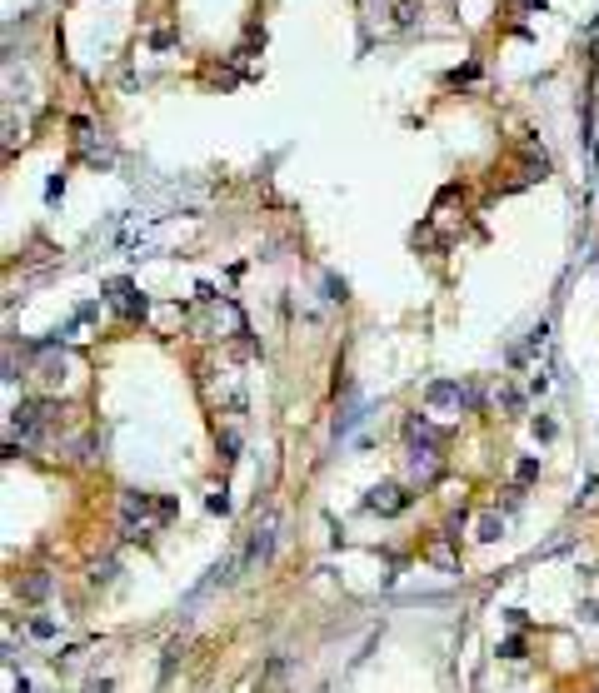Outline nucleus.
I'll use <instances>...</instances> for the list:
<instances>
[{"label": "nucleus", "instance_id": "nucleus-11", "mask_svg": "<svg viewBox=\"0 0 599 693\" xmlns=\"http://www.w3.org/2000/svg\"><path fill=\"white\" fill-rule=\"evenodd\" d=\"M30 633H35V639H50V633H56V623H50V618H30Z\"/></svg>", "mask_w": 599, "mask_h": 693}, {"label": "nucleus", "instance_id": "nucleus-4", "mask_svg": "<svg viewBox=\"0 0 599 693\" xmlns=\"http://www.w3.org/2000/svg\"><path fill=\"white\" fill-rule=\"evenodd\" d=\"M56 414H61V404L30 399V404H20V409H15V429H20L25 439H35V434H45L50 424H56Z\"/></svg>", "mask_w": 599, "mask_h": 693}, {"label": "nucleus", "instance_id": "nucleus-9", "mask_svg": "<svg viewBox=\"0 0 599 693\" xmlns=\"http://www.w3.org/2000/svg\"><path fill=\"white\" fill-rule=\"evenodd\" d=\"M111 579H115V564H111V559L90 564V584H111Z\"/></svg>", "mask_w": 599, "mask_h": 693}, {"label": "nucleus", "instance_id": "nucleus-5", "mask_svg": "<svg viewBox=\"0 0 599 693\" xmlns=\"http://www.w3.org/2000/svg\"><path fill=\"white\" fill-rule=\"evenodd\" d=\"M469 399H474V394H469V389H460L455 379H434V384L424 389V404H429L434 414H440V409H465Z\"/></svg>", "mask_w": 599, "mask_h": 693}, {"label": "nucleus", "instance_id": "nucleus-10", "mask_svg": "<svg viewBox=\"0 0 599 693\" xmlns=\"http://www.w3.org/2000/svg\"><path fill=\"white\" fill-rule=\"evenodd\" d=\"M479 539H484V544L500 539V514H484V519H479Z\"/></svg>", "mask_w": 599, "mask_h": 693}, {"label": "nucleus", "instance_id": "nucleus-8", "mask_svg": "<svg viewBox=\"0 0 599 693\" xmlns=\"http://www.w3.org/2000/svg\"><path fill=\"white\" fill-rule=\"evenodd\" d=\"M45 594H50V573H30L20 584V599H45Z\"/></svg>", "mask_w": 599, "mask_h": 693}, {"label": "nucleus", "instance_id": "nucleus-1", "mask_svg": "<svg viewBox=\"0 0 599 693\" xmlns=\"http://www.w3.org/2000/svg\"><path fill=\"white\" fill-rule=\"evenodd\" d=\"M170 519H175V499L140 494V489L120 494V534L125 539H150L160 524H170Z\"/></svg>", "mask_w": 599, "mask_h": 693}, {"label": "nucleus", "instance_id": "nucleus-12", "mask_svg": "<svg viewBox=\"0 0 599 693\" xmlns=\"http://www.w3.org/2000/svg\"><path fill=\"white\" fill-rule=\"evenodd\" d=\"M90 693H111V683H105V678H100V683H90Z\"/></svg>", "mask_w": 599, "mask_h": 693}, {"label": "nucleus", "instance_id": "nucleus-2", "mask_svg": "<svg viewBox=\"0 0 599 693\" xmlns=\"http://www.w3.org/2000/svg\"><path fill=\"white\" fill-rule=\"evenodd\" d=\"M410 474L420 484H429L434 474H440V434H434L424 419L410 424Z\"/></svg>", "mask_w": 599, "mask_h": 693}, {"label": "nucleus", "instance_id": "nucleus-6", "mask_svg": "<svg viewBox=\"0 0 599 693\" xmlns=\"http://www.w3.org/2000/svg\"><path fill=\"white\" fill-rule=\"evenodd\" d=\"M365 509H370V514H405V509H410V494H405L400 484H379V489L365 494Z\"/></svg>", "mask_w": 599, "mask_h": 693}, {"label": "nucleus", "instance_id": "nucleus-7", "mask_svg": "<svg viewBox=\"0 0 599 693\" xmlns=\"http://www.w3.org/2000/svg\"><path fill=\"white\" fill-rule=\"evenodd\" d=\"M111 305H115L120 314H140V310H145V300H135V290H130V279H115V284H111Z\"/></svg>", "mask_w": 599, "mask_h": 693}, {"label": "nucleus", "instance_id": "nucleus-3", "mask_svg": "<svg viewBox=\"0 0 599 693\" xmlns=\"http://www.w3.org/2000/svg\"><path fill=\"white\" fill-rule=\"evenodd\" d=\"M275 544H280V519H275V514H265L260 524L250 529L245 549H240V573H255V568H265L270 559H275Z\"/></svg>", "mask_w": 599, "mask_h": 693}]
</instances>
